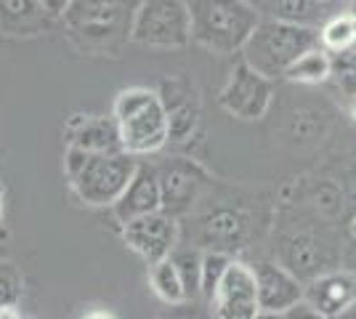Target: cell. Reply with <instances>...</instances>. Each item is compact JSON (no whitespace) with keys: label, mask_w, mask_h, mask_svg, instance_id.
I'll list each match as a JSON object with an SVG mask.
<instances>
[{"label":"cell","mask_w":356,"mask_h":319,"mask_svg":"<svg viewBox=\"0 0 356 319\" xmlns=\"http://www.w3.org/2000/svg\"><path fill=\"white\" fill-rule=\"evenodd\" d=\"M271 99H274V80L255 72L245 59H239L232 67L229 80L218 96L223 109L232 117L245 122L264 120L268 106H271Z\"/></svg>","instance_id":"cell-7"},{"label":"cell","mask_w":356,"mask_h":319,"mask_svg":"<svg viewBox=\"0 0 356 319\" xmlns=\"http://www.w3.org/2000/svg\"><path fill=\"white\" fill-rule=\"evenodd\" d=\"M136 167L138 160L128 152H88L70 183L88 208H112L128 189Z\"/></svg>","instance_id":"cell-5"},{"label":"cell","mask_w":356,"mask_h":319,"mask_svg":"<svg viewBox=\"0 0 356 319\" xmlns=\"http://www.w3.org/2000/svg\"><path fill=\"white\" fill-rule=\"evenodd\" d=\"M67 131H70V144L86 149V152H122L118 125L112 117L74 115V120H70Z\"/></svg>","instance_id":"cell-15"},{"label":"cell","mask_w":356,"mask_h":319,"mask_svg":"<svg viewBox=\"0 0 356 319\" xmlns=\"http://www.w3.org/2000/svg\"><path fill=\"white\" fill-rule=\"evenodd\" d=\"M354 14H356V11H354Z\"/></svg>","instance_id":"cell-34"},{"label":"cell","mask_w":356,"mask_h":319,"mask_svg":"<svg viewBox=\"0 0 356 319\" xmlns=\"http://www.w3.org/2000/svg\"><path fill=\"white\" fill-rule=\"evenodd\" d=\"M332 77L348 96L356 93V46L332 56Z\"/></svg>","instance_id":"cell-23"},{"label":"cell","mask_w":356,"mask_h":319,"mask_svg":"<svg viewBox=\"0 0 356 319\" xmlns=\"http://www.w3.org/2000/svg\"><path fill=\"white\" fill-rule=\"evenodd\" d=\"M208 304L216 319L258 317L261 309H258V290H255V274H252L250 263H242L237 259L232 261Z\"/></svg>","instance_id":"cell-9"},{"label":"cell","mask_w":356,"mask_h":319,"mask_svg":"<svg viewBox=\"0 0 356 319\" xmlns=\"http://www.w3.org/2000/svg\"><path fill=\"white\" fill-rule=\"evenodd\" d=\"M319 46L330 56H338L343 51L356 46V14H338L330 16L319 27Z\"/></svg>","instance_id":"cell-19"},{"label":"cell","mask_w":356,"mask_h":319,"mask_svg":"<svg viewBox=\"0 0 356 319\" xmlns=\"http://www.w3.org/2000/svg\"><path fill=\"white\" fill-rule=\"evenodd\" d=\"M255 319H330L325 314H319L316 309L300 301V304L290 306V309H282V311H271V314H258Z\"/></svg>","instance_id":"cell-24"},{"label":"cell","mask_w":356,"mask_h":319,"mask_svg":"<svg viewBox=\"0 0 356 319\" xmlns=\"http://www.w3.org/2000/svg\"><path fill=\"white\" fill-rule=\"evenodd\" d=\"M131 40L147 48H184L192 43L186 0H141L131 24Z\"/></svg>","instance_id":"cell-6"},{"label":"cell","mask_w":356,"mask_h":319,"mask_svg":"<svg viewBox=\"0 0 356 319\" xmlns=\"http://www.w3.org/2000/svg\"><path fill=\"white\" fill-rule=\"evenodd\" d=\"M163 211V189H160V176L157 167L138 163L134 179L128 183V189L120 195V199L112 205V213L118 218V224H128L138 215Z\"/></svg>","instance_id":"cell-11"},{"label":"cell","mask_w":356,"mask_h":319,"mask_svg":"<svg viewBox=\"0 0 356 319\" xmlns=\"http://www.w3.org/2000/svg\"><path fill=\"white\" fill-rule=\"evenodd\" d=\"M138 3L141 0H70L61 19L83 48H112L120 40H131Z\"/></svg>","instance_id":"cell-4"},{"label":"cell","mask_w":356,"mask_h":319,"mask_svg":"<svg viewBox=\"0 0 356 319\" xmlns=\"http://www.w3.org/2000/svg\"><path fill=\"white\" fill-rule=\"evenodd\" d=\"M86 319H115L112 314H104V311H93V314H88Z\"/></svg>","instance_id":"cell-30"},{"label":"cell","mask_w":356,"mask_h":319,"mask_svg":"<svg viewBox=\"0 0 356 319\" xmlns=\"http://www.w3.org/2000/svg\"><path fill=\"white\" fill-rule=\"evenodd\" d=\"M351 234H354V240H356V215H354V221H351Z\"/></svg>","instance_id":"cell-31"},{"label":"cell","mask_w":356,"mask_h":319,"mask_svg":"<svg viewBox=\"0 0 356 319\" xmlns=\"http://www.w3.org/2000/svg\"><path fill=\"white\" fill-rule=\"evenodd\" d=\"M192 14V40L213 54H239L261 22L250 0H186Z\"/></svg>","instance_id":"cell-2"},{"label":"cell","mask_w":356,"mask_h":319,"mask_svg":"<svg viewBox=\"0 0 356 319\" xmlns=\"http://www.w3.org/2000/svg\"><path fill=\"white\" fill-rule=\"evenodd\" d=\"M170 259L176 263L178 274H181V282L186 290V301L200 298V277H202V253L200 250H173Z\"/></svg>","instance_id":"cell-20"},{"label":"cell","mask_w":356,"mask_h":319,"mask_svg":"<svg viewBox=\"0 0 356 319\" xmlns=\"http://www.w3.org/2000/svg\"><path fill=\"white\" fill-rule=\"evenodd\" d=\"M314 46H319V30L261 16V22L255 24V30L250 32L248 43L239 54L255 72L277 80V77H284V69L300 54H306Z\"/></svg>","instance_id":"cell-3"},{"label":"cell","mask_w":356,"mask_h":319,"mask_svg":"<svg viewBox=\"0 0 356 319\" xmlns=\"http://www.w3.org/2000/svg\"><path fill=\"white\" fill-rule=\"evenodd\" d=\"M335 319H356V301L351 306H348L346 311H341V314H338Z\"/></svg>","instance_id":"cell-28"},{"label":"cell","mask_w":356,"mask_h":319,"mask_svg":"<svg viewBox=\"0 0 356 319\" xmlns=\"http://www.w3.org/2000/svg\"><path fill=\"white\" fill-rule=\"evenodd\" d=\"M348 112H351V117L356 120V93H351V99H348Z\"/></svg>","instance_id":"cell-29"},{"label":"cell","mask_w":356,"mask_h":319,"mask_svg":"<svg viewBox=\"0 0 356 319\" xmlns=\"http://www.w3.org/2000/svg\"><path fill=\"white\" fill-rule=\"evenodd\" d=\"M122 243L134 253H138L147 263H157V261L168 259L178 247L176 215L165 211L138 215L134 221L122 224Z\"/></svg>","instance_id":"cell-8"},{"label":"cell","mask_w":356,"mask_h":319,"mask_svg":"<svg viewBox=\"0 0 356 319\" xmlns=\"http://www.w3.org/2000/svg\"><path fill=\"white\" fill-rule=\"evenodd\" d=\"M22 290H24V279H22L19 269L8 261H0V309L3 306H19Z\"/></svg>","instance_id":"cell-22"},{"label":"cell","mask_w":356,"mask_h":319,"mask_svg":"<svg viewBox=\"0 0 356 319\" xmlns=\"http://www.w3.org/2000/svg\"><path fill=\"white\" fill-rule=\"evenodd\" d=\"M239 224L237 218L232 215V213H221V215H216V218H210V234H216V237H234L239 231Z\"/></svg>","instance_id":"cell-25"},{"label":"cell","mask_w":356,"mask_h":319,"mask_svg":"<svg viewBox=\"0 0 356 319\" xmlns=\"http://www.w3.org/2000/svg\"><path fill=\"white\" fill-rule=\"evenodd\" d=\"M149 285L157 293V298L165 301L168 306H184L186 304V290L181 282V274H178L173 259L157 261V263H149Z\"/></svg>","instance_id":"cell-18"},{"label":"cell","mask_w":356,"mask_h":319,"mask_svg":"<svg viewBox=\"0 0 356 319\" xmlns=\"http://www.w3.org/2000/svg\"><path fill=\"white\" fill-rule=\"evenodd\" d=\"M112 120L118 125L122 152L134 157L160 152L170 141V115L165 99L154 88H125L112 104Z\"/></svg>","instance_id":"cell-1"},{"label":"cell","mask_w":356,"mask_h":319,"mask_svg":"<svg viewBox=\"0 0 356 319\" xmlns=\"http://www.w3.org/2000/svg\"><path fill=\"white\" fill-rule=\"evenodd\" d=\"M157 176H160V189H163V211L170 215L189 208L202 183V170L186 160H176L173 165L157 170Z\"/></svg>","instance_id":"cell-13"},{"label":"cell","mask_w":356,"mask_h":319,"mask_svg":"<svg viewBox=\"0 0 356 319\" xmlns=\"http://www.w3.org/2000/svg\"><path fill=\"white\" fill-rule=\"evenodd\" d=\"M303 301L319 314L335 319L356 301V274L325 272L319 277H312L309 285H303Z\"/></svg>","instance_id":"cell-12"},{"label":"cell","mask_w":356,"mask_h":319,"mask_svg":"<svg viewBox=\"0 0 356 319\" xmlns=\"http://www.w3.org/2000/svg\"><path fill=\"white\" fill-rule=\"evenodd\" d=\"M165 319H194V317H181V314H173V317H165Z\"/></svg>","instance_id":"cell-32"},{"label":"cell","mask_w":356,"mask_h":319,"mask_svg":"<svg viewBox=\"0 0 356 319\" xmlns=\"http://www.w3.org/2000/svg\"><path fill=\"white\" fill-rule=\"evenodd\" d=\"M330 77H332V56L322 46L309 48L284 69V80L300 85H322Z\"/></svg>","instance_id":"cell-17"},{"label":"cell","mask_w":356,"mask_h":319,"mask_svg":"<svg viewBox=\"0 0 356 319\" xmlns=\"http://www.w3.org/2000/svg\"><path fill=\"white\" fill-rule=\"evenodd\" d=\"M232 256L223 253V250H210V253H202V277H200V295L210 301L213 293L218 288L221 277L226 274L229 263H232Z\"/></svg>","instance_id":"cell-21"},{"label":"cell","mask_w":356,"mask_h":319,"mask_svg":"<svg viewBox=\"0 0 356 319\" xmlns=\"http://www.w3.org/2000/svg\"><path fill=\"white\" fill-rule=\"evenodd\" d=\"M40 6H43V11L51 19H61V14L67 11V6H70V0H38Z\"/></svg>","instance_id":"cell-26"},{"label":"cell","mask_w":356,"mask_h":319,"mask_svg":"<svg viewBox=\"0 0 356 319\" xmlns=\"http://www.w3.org/2000/svg\"><path fill=\"white\" fill-rule=\"evenodd\" d=\"M261 16L319 30L330 16L338 14V0H261Z\"/></svg>","instance_id":"cell-14"},{"label":"cell","mask_w":356,"mask_h":319,"mask_svg":"<svg viewBox=\"0 0 356 319\" xmlns=\"http://www.w3.org/2000/svg\"><path fill=\"white\" fill-rule=\"evenodd\" d=\"M0 224H3V197H0Z\"/></svg>","instance_id":"cell-33"},{"label":"cell","mask_w":356,"mask_h":319,"mask_svg":"<svg viewBox=\"0 0 356 319\" xmlns=\"http://www.w3.org/2000/svg\"><path fill=\"white\" fill-rule=\"evenodd\" d=\"M250 269L255 274L261 314L282 311L303 301V282L287 266L277 261H258V263H250Z\"/></svg>","instance_id":"cell-10"},{"label":"cell","mask_w":356,"mask_h":319,"mask_svg":"<svg viewBox=\"0 0 356 319\" xmlns=\"http://www.w3.org/2000/svg\"><path fill=\"white\" fill-rule=\"evenodd\" d=\"M51 16L43 11L38 0H0V30L14 32H35L40 30Z\"/></svg>","instance_id":"cell-16"},{"label":"cell","mask_w":356,"mask_h":319,"mask_svg":"<svg viewBox=\"0 0 356 319\" xmlns=\"http://www.w3.org/2000/svg\"><path fill=\"white\" fill-rule=\"evenodd\" d=\"M0 319H24V317H22V311L16 306H3L0 309Z\"/></svg>","instance_id":"cell-27"}]
</instances>
